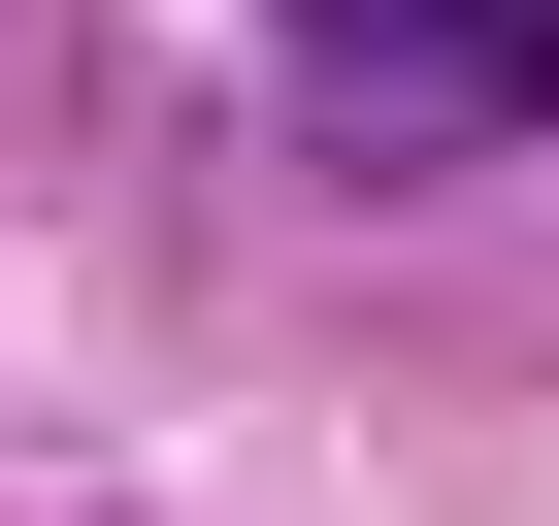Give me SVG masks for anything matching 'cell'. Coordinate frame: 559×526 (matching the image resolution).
<instances>
[{
    "label": "cell",
    "mask_w": 559,
    "mask_h": 526,
    "mask_svg": "<svg viewBox=\"0 0 559 526\" xmlns=\"http://www.w3.org/2000/svg\"><path fill=\"white\" fill-rule=\"evenodd\" d=\"M263 67H297V165L461 198V165L559 132V0H263Z\"/></svg>",
    "instance_id": "1"
}]
</instances>
